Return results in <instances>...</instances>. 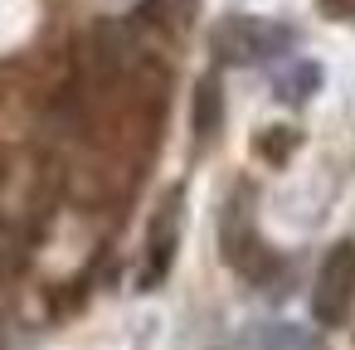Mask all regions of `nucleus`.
Listing matches in <instances>:
<instances>
[{
    "instance_id": "f257e3e1",
    "label": "nucleus",
    "mask_w": 355,
    "mask_h": 350,
    "mask_svg": "<svg viewBox=\"0 0 355 350\" xmlns=\"http://www.w3.org/2000/svg\"><path fill=\"white\" fill-rule=\"evenodd\" d=\"M292 44V35L272 20H248V15H234L214 30V54L224 64H263L272 54H282Z\"/></svg>"
},
{
    "instance_id": "f03ea898",
    "label": "nucleus",
    "mask_w": 355,
    "mask_h": 350,
    "mask_svg": "<svg viewBox=\"0 0 355 350\" xmlns=\"http://www.w3.org/2000/svg\"><path fill=\"white\" fill-rule=\"evenodd\" d=\"M350 301H355V243L345 238L321 258V272H316V287H311V316L321 326H340Z\"/></svg>"
},
{
    "instance_id": "7ed1b4c3",
    "label": "nucleus",
    "mask_w": 355,
    "mask_h": 350,
    "mask_svg": "<svg viewBox=\"0 0 355 350\" xmlns=\"http://www.w3.org/2000/svg\"><path fill=\"white\" fill-rule=\"evenodd\" d=\"M175 243H180V195L171 190L166 204L156 209L151 229H146V268H141V287H156V282L171 272Z\"/></svg>"
},
{
    "instance_id": "20e7f679",
    "label": "nucleus",
    "mask_w": 355,
    "mask_h": 350,
    "mask_svg": "<svg viewBox=\"0 0 355 350\" xmlns=\"http://www.w3.org/2000/svg\"><path fill=\"white\" fill-rule=\"evenodd\" d=\"M219 122H224V93H219L214 78H205L200 93H195V137L209 141V137L219 132Z\"/></svg>"
},
{
    "instance_id": "39448f33",
    "label": "nucleus",
    "mask_w": 355,
    "mask_h": 350,
    "mask_svg": "<svg viewBox=\"0 0 355 350\" xmlns=\"http://www.w3.org/2000/svg\"><path fill=\"white\" fill-rule=\"evenodd\" d=\"M292 146H297V132H263V137H258V151H263L268 161H277V166L287 161Z\"/></svg>"
},
{
    "instance_id": "423d86ee",
    "label": "nucleus",
    "mask_w": 355,
    "mask_h": 350,
    "mask_svg": "<svg viewBox=\"0 0 355 350\" xmlns=\"http://www.w3.org/2000/svg\"><path fill=\"white\" fill-rule=\"evenodd\" d=\"M321 10L331 20H355V0H321Z\"/></svg>"
}]
</instances>
